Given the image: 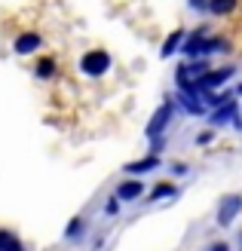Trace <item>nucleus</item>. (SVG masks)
<instances>
[{"label": "nucleus", "instance_id": "nucleus-1", "mask_svg": "<svg viewBox=\"0 0 242 251\" xmlns=\"http://www.w3.org/2000/svg\"><path fill=\"white\" fill-rule=\"evenodd\" d=\"M83 74H89V77H101L108 68H110V58H108V52H89V55H83Z\"/></svg>", "mask_w": 242, "mask_h": 251}, {"label": "nucleus", "instance_id": "nucleus-2", "mask_svg": "<svg viewBox=\"0 0 242 251\" xmlns=\"http://www.w3.org/2000/svg\"><path fill=\"white\" fill-rule=\"evenodd\" d=\"M239 208H242V196H227L224 199V205L218 211V224H221V227H227V224L239 215Z\"/></svg>", "mask_w": 242, "mask_h": 251}, {"label": "nucleus", "instance_id": "nucleus-3", "mask_svg": "<svg viewBox=\"0 0 242 251\" xmlns=\"http://www.w3.org/2000/svg\"><path fill=\"white\" fill-rule=\"evenodd\" d=\"M169 117H172V104H162L160 110H157V114H154V120H150L147 123V135H160L162 129H165V123H169Z\"/></svg>", "mask_w": 242, "mask_h": 251}, {"label": "nucleus", "instance_id": "nucleus-4", "mask_svg": "<svg viewBox=\"0 0 242 251\" xmlns=\"http://www.w3.org/2000/svg\"><path fill=\"white\" fill-rule=\"evenodd\" d=\"M233 74V68H221V71H212V74H206L202 77V83H199V89H215V86H221L227 77Z\"/></svg>", "mask_w": 242, "mask_h": 251}, {"label": "nucleus", "instance_id": "nucleus-5", "mask_svg": "<svg viewBox=\"0 0 242 251\" xmlns=\"http://www.w3.org/2000/svg\"><path fill=\"white\" fill-rule=\"evenodd\" d=\"M40 46V37L37 34H22L19 40H16V52H31V49Z\"/></svg>", "mask_w": 242, "mask_h": 251}, {"label": "nucleus", "instance_id": "nucleus-6", "mask_svg": "<svg viewBox=\"0 0 242 251\" xmlns=\"http://www.w3.org/2000/svg\"><path fill=\"white\" fill-rule=\"evenodd\" d=\"M120 199H135V196H141V184L138 181H129V184H120V190H117Z\"/></svg>", "mask_w": 242, "mask_h": 251}, {"label": "nucleus", "instance_id": "nucleus-7", "mask_svg": "<svg viewBox=\"0 0 242 251\" xmlns=\"http://www.w3.org/2000/svg\"><path fill=\"white\" fill-rule=\"evenodd\" d=\"M150 169H157V156H147V159L132 162V166H129V172H150Z\"/></svg>", "mask_w": 242, "mask_h": 251}, {"label": "nucleus", "instance_id": "nucleus-8", "mask_svg": "<svg viewBox=\"0 0 242 251\" xmlns=\"http://www.w3.org/2000/svg\"><path fill=\"white\" fill-rule=\"evenodd\" d=\"M233 6H236V0H212V12H218V16L230 12Z\"/></svg>", "mask_w": 242, "mask_h": 251}, {"label": "nucleus", "instance_id": "nucleus-9", "mask_svg": "<svg viewBox=\"0 0 242 251\" xmlns=\"http://www.w3.org/2000/svg\"><path fill=\"white\" fill-rule=\"evenodd\" d=\"M178 43H181V31H175V34L169 37V40L162 43V55H172L175 49H178Z\"/></svg>", "mask_w": 242, "mask_h": 251}, {"label": "nucleus", "instance_id": "nucleus-10", "mask_svg": "<svg viewBox=\"0 0 242 251\" xmlns=\"http://www.w3.org/2000/svg\"><path fill=\"white\" fill-rule=\"evenodd\" d=\"M37 74H40V77H49V74H55V61H53V58H43L40 65H37Z\"/></svg>", "mask_w": 242, "mask_h": 251}, {"label": "nucleus", "instance_id": "nucleus-11", "mask_svg": "<svg viewBox=\"0 0 242 251\" xmlns=\"http://www.w3.org/2000/svg\"><path fill=\"white\" fill-rule=\"evenodd\" d=\"M236 114V104H227V107H221L218 114H215V123H224V120H230Z\"/></svg>", "mask_w": 242, "mask_h": 251}, {"label": "nucleus", "instance_id": "nucleus-12", "mask_svg": "<svg viewBox=\"0 0 242 251\" xmlns=\"http://www.w3.org/2000/svg\"><path fill=\"white\" fill-rule=\"evenodd\" d=\"M0 248H16V251H19V242H16V239H9V236H3V233H0Z\"/></svg>", "mask_w": 242, "mask_h": 251}, {"label": "nucleus", "instance_id": "nucleus-13", "mask_svg": "<svg viewBox=\"0 0 242 251\" xmlns=\"http://www.w3.org/2000/svg\"><path fill=\"white\" fill-rule=\"evenodd\" d=\"M169 193H175L172 187H169V184H160L157 190H154V199H160V196H169Z\"/></svg>", "mask_w": 242, "mask_h": 251}]
</instances>
